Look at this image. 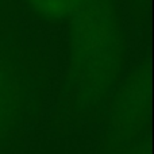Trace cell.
Segmentation results:
<instances>
[{
    "instance_id": "obj_4",
    "label": "cell",
    "mask_w": 154,
    "mask_h": 154,
    "mask_svg": "<svg viewBox=\"0 0 154 154\" xmlns=\"http://www.w3.org/2000/svg\"><path fill=\"white\" fill-rule=\"evenodd\" d=\"M141 154H143V153H141Z\"/></svg>"
},
{
    "instance_id": "obj_3",
    "label": "cell",
    "mask_w": 154,
    "mask_h": 154,
    "mask_svg": "<svg viewBox=\"0 0 154 154\" xmlns=\"http://www.w3.org/2000/svg\"><path fill=\"white\" fill-rule=\"evenodd\" d=\"M134 2H137V3H145V0H134Z\"/></svg>"
},
{
    "instance_id": "obj_2",
    "label": "cell",
    "mask_w": 154,
    "mask_h": 154,
    "mask_svg": "<svg viewBox=\"0 0 154 154\" xmlns=\"http://www.w3.org/2000/svg\"><path fill=\"white\" fill-rule=\"evenodd\" d=\"M149 100V76L145 69L131 75L120 89L115 108V125L119 130L131 133L141 125Z\"/></svg>"
},
{
    "instance_id": "obj_1",
    "label": "cell",
    "mask_w": 154,
    "mask_h": 154,
    "mask_svg": "<svg viewBox=\"0 0 154 154\" xmlns=\"http://www.w3.org/2000/svg\"><path fill=\"white\" fill-rule=\"evenodd\" d=\"M45 20L68 30L69 81L76 100L95 107L116 84L125 56L122 22L114 0H26Z\"/></svg>"
}]
</instances>
